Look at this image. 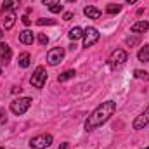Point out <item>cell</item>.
<instances>
[{
  "label": "cell",
  "mask_w": 149,
  "mask_h": 149,
  "mask_svg": "<svg viewBox=\"0 0 149 149\" xmlns=\"http://www.w3.org/2000/svg\"><path fill=\"white\" fill-rule=\"evenodd\" d=\"M114 111H116V102H114V101H106V102L99 104L94 111L90 113V116L87 118V121H85V130L90 132V130H94V128L104 125L113 114H114Z\"/></svg>",
  "instance_id": "1"
},
{
  "label": "cell",
  "mask_w": 149,
  "mask_h": 149,
  "mask_svg": "<svg viewBox=\"0 0 149 149\" xmlns=\"http://www.w3.org/2000/svg\"><path fill=\"white\" fill-rule=\"evenodd\" d=\"M127 59H128L127 52L121 50V49H116V50H113L111 52V56H109V59H108V64H109L111 70H116V68H120L121 64H125Z\"/></svg>",
  "instance_id": "2"
},
{
  "label": "cell",
  "mask_w": 149,
  "mask_h": 149,
  "mask_svg": "<svg viewBox=\"0 0 149 149\" xmlns=\"http://www.w3.org/2000/svg\"><path fill=\"white\" fill-rule=\"evenodd\" d=\"M31 106V99L30 97H21V99H14L10 102V111L14 114H24Z\"/></svg>",
  "instance_id": "3"
},
{
  "label": "cell",
  "mask_w": 149,
  "mask_h": 149,
  "mask_svg": "<svg viewBox=\"0 0 149 149\" xmlns=\"http://www.w3.org/2000/svg\"><path fill=\"white\" fill-rule=\"evenodd\" d=\"M52 141H54V139H52L50 134H40V135L33 137V139L30 141V148L31 149H45L52 144Z\"/></svg>",
  "instance_id": "4"
},
{
  "label": "cell",
  "mask_w": 149,
  "mask_h": 149,
  "mask_svg": "<svg viewBox=\"0 0 149 149\" xmlns=\"http://www.w3.org/2000/svg\"><path fill=\"white\" fill-rule=\"evenodd\" d=\"M45 81H47V71H45V68L38 66L37 70L33 71V76L30 78V83H31L35 88H43Z\"/></svg>",
  "instance_id": "5"
},
{
  "label": "cell",
  "mask_w": 149,
  "mask_h": 149,
  "mask_svg": "<svg viewBox=\"0 0 149 149\" xmlns=\"http://www.w3.org/2000/svg\"><path fill=\"white\" fill-rule=\"evenodd\" d=\"M99 31L94 28V26H88L83 30V47H92L94 43H97L99 40Z\"/></svg>",
  "instance_id": "6"
},
{
  "label": "cell",
  "mask_w": 149,
  "mask_h": 149,
  "mask_svg": "<svg viewBox=\"0 0 149 149\" xmlns=\"http://www.w3.org/2000/svg\"><path fill=\"white\" fill-rule=\"evenodd\" d=\"M63 59H64V49L63 47H56V49L49 50V54H47V63L50 66H57Z\"/></svg>",
  "instance_id": "7"
},
{
  "label": "cell",
  "mask_w": 149,
  "mask_h": 149,
  "mask_svg": "<svg viewBox=\"0 0 149 149\" xmlns=\"http://www.w3.org/2000/svg\"><path fill=\"white\" fill-rule=\"evenodd\" d=\"M146 125H149V106L146 108V111L142 114H139L135 120H134V128L135 130H142Z\"/></svg>",
  "instance_id": "8"
},
{
  "label": "cell",
  "mask_w": 149,
  "mask_h": 149,
  "mask_svg": "<svg viewBox=\"0 0 149 149\" xmlns=\"http://www.w3.org/2000/svg\"><path fill=\"white\" fill-rule=\"evenodd\" d=\"M10 57H12V49L5 42H2L0 43V64H9Z\"/></svg>",
  "instance_id": "9"
},
{
  "label": "cell",
  "mask_w": 149,
  "mask_h": 149,
  "mask_svg": "<svg viewBox=\"0 0 149 149\" xmlns=\"http://www.w3.org/2000/svg\"><path fill=\"white\" fill-rule=\"evenodd\" d=\"M83 14H85L88 19H99V17H101V10H99L97 7H94V5L85 7V9H83Z\"/></svg>",
  "instance_id": "10"
},
{
  "label": "cell",
  "mask_w": 149,
  "mask_h": 149,
  "mask_svg": "<svg viewBox=\"0 0 149 149\" xmlns=\"http://www.w3.org/2000/svg\"><path fill=\"white\" fill-rule=\"evenodd\" d=\"M148 30H149V23L148 21H137V23L132 24V31L137 33V35H139V33H146Z\"/></svg>",
  "instance_id": "11"
},
{
  "label": "cell",
  "mask_w": 149,
  "mask_h": 149,
  "mask_svg": "<svg viewBox=\"0 0 149 149\" xmlns=\"http://www.w3.org/2000/svg\"><path fill=\"white\" fill-rule=\"evenodd\" d=\"M19 5H21V2H19V0H3L2 9H3V10H7V12H14L16 9H19Z\"/></svg>",
  "instance_id": "12"
},
{
  "label": "cell",
  "mask_w": 149,
  "mask_h": 149,
  "mask_svg": "<svg viewBox=\"0 0 149 149\" xmlns=\"http://www.w3.org/2000/svg\"><path fill=\"white\" fill-rule=\"evenodd\" d=\"M33 40H35V37H33V33H31L30 30H24V31L19 33V42L24 43V45H31Z\"/></svg>",
  "instance_id": "13"
},
{
  "label": "cell",
  "mask_w": 149,
  "mask_h": 149,
  "mask_svg": "<svg viewBox=\"0 0 149 149\" xmlns=\"http://www.w3.org/2000/svg\"><path fill=\"white\" fill-rule=\"evenodd\" d=\"M137 59L141 63H149V43H144V47H141V50L137 52Z\"/></svg>",
  "instance_id": "14"
},
{
  "label": "cell",
  "mask_w": 149,
  "mask_h": 149,
  "mask_svg": "<svg viewBox=\"0 0 149 149\" xmlns=\"http://www.w3.org/2000/svg\"><path fill=\"white\" fill-rule=\"evenodd\" d=\"M14 23H16V14H14V12H9V14L5 16V19H3V28H5V30H10V28L14 26Z\"/></svg>",
  "instance_id": "15"
},
{
  "label": "cell",
  "mask_w": 149,
  "mask_h": 149,
  "mask_svg": "<svg viewBox=\"0 0 149 149\" xmlns=\"http://www.w3.org/2000/svg\"><path fill=\"white\" fill-rule=\"evenodd\" d=\"M68 37H70V40L76 42V40H80V38L83 37V30H81V28H78V26H74L73 30L68 33Z\"/></svg>",
  "instance_id": "16"
},
{
  "label": "cell",
  "mask_w": 149,
  "mask_h": 149,
  "mask_svg": "<svg viewBox=\"0 0 149 149\" xmlns=\"http://www.w3.org/2000/svg\"><path fill=\"white\" fill-rule=\"evenodd\" d=\"M17 63H19V66H21V68H28V66H30V54H28V52L19 54Z\"/></svg>",
  "instance_id": "17"
},
{
  "label": "cell",
  "mask_w": 149,
  "mask_h": 149,
  "mask_svg": "<svg viewBox=\"0 0 149 149\" xmlns=\"http://www.w3.org/2000/svg\"><path fill=\"white\" fill-rule=\"evenodd\" d=\"M74 74H76V71H74V70H68V71H64L63 74H59L57 81H59V83H63V81H68V80L74 78Z\"/></svg>",
  "instance_id": "18"
},
{
  "label": "cell",
  "mask_w": 149,
  "mask_h": 149,
  "mask_svg": "<svg viewBox=\"0 0 149 149\" xmlns=\"http://www.w3.org/2000/svg\"><path fill=\"white\" fill-rule=\"evenodd\" d=\"M106 10H108V14H118V12L121 10V5H118V3H109V5L106 7Z\"/></svg>",
  "instance_id": "19"
},
{
  "label": "cell",
  "mask_w": 149,
  "mask_h": 149,
  "mask_svg": "<svg viewBox=\"0 0 149 149\" xmlns=\"http://www.w3.org/2000/svg\"><path fill=\"white\" fill-rule=\"evenodd\" d=\"M49 10H50V12H54V14L61 12V10H63V5H61V2H54V3H50V5H49Z\"/></svg>",
  "instance_id": "20"
},
{
  "label": "cell",
  "mask_w": 149,
  "mask_h": 149,
  "mask_svg": "<svg viewBox=\"0 0 149 149\" xmlns=\"http://www.w3.org/2000/svg\"><path fill=\"white\" fill-rule=\"evenodd\" d=\"M134 76L139 78V80H149V73L142 71V70H135V71H134Z\"/></svg>",
  "instance_id": "21"
},
{
  "label": "cell",
  "mask_w": 149,
  "mask_h": 149,
  "mask_svg": "<svg viewBox=\"0 0 149 149\" xmlns=\"http://www.w3.org/2000/svg\"><path fill=\"white\" fill-rule=\"evenodd\" d=\"M139 42H141V37H139V35H135V37H128V38H127V45H128V47H134V45H137Z\"/></svg>",
  "instance_id": "22"
},
{
  "label": "cell",
  "mask_w": 149,
  "mask_h": 149,
  "mask_svg": "<svg viewBox=\"0 0 149 149\" xmlns=\"http://www.w3.org/2000/svg\"><path fill=\"white\" fill-rule=\"evenodd\" d=\"M37 24H40V26H45V24H56V21L54 19H45V17H40L37 21Z\"/></svg>",
  "instance_id": "23"
},
{
  "label": "cell",
  "mask_w": 149,
  "mask_h": 149,
  "mask_svg": "<svg viewBox=\"0 0 149 149\" xmlns=\"http://www.w3.org/2000/svg\"><path fill=\"white\" fill-rule=\"evenodd\" d=\"M38 43H40V45H47V43H49V37L43 35V33H38Z\"/></svg>",
  "instance_id": "24"
},
{
  "label": "cell",
  "mask_w": 149,
  "mask_h": 149,
  "mask_svg": "<svg viewBox=\"0 0 149 149\" xmlns=\"http://www.w3.org/2000/svg\"><path fill=\"white\" fill-rule=\"evenodd\" d=\"M21 19H23V23H24V24H26V26H30V24H31V19H30V17H28V16H23V17H21Z\"/></svg>",
  "instance_id": "25"
},
{
  "label": "cell",
  "mask_w": 149,
  "mask_h": 149,
  "mask_svg": "<svg viewBox=\"0 0 149 149\" xmlns=\"http://www.w3.org/2000/svg\"><path fill=\"white\" fill-rule=\"evenodd\" d=\"M59 149H71V144H70V142H63V144L59 146Z\"/></svg>",
  "instance_id": "26"
},
{
  "label": "cell",
  "mask_w": 149,
  "mask_h": 149,
  "mask_svg": "<svg viewBox=\"0 0 149 149\" xmlns=\"http://www.w3.org/2000/svg\"><path fill=\"white\" fill-rule=\"evenodd\" d=\"M71 19H73V14L71 12H66L64 14V21H71Z\"/></svg>",
  "instance_id": "27"
},
{
  "label": "cell",
  "mask_w": 149,
  "mask_h": 149,
  "mask_svg": "<svg viewBox=\"0 0 149 149\" xmlns=\"http://www.w3.org/2000/svg\"><path fill=\"white\" fill-rule=\"evenodd\" d=\"M21 90H23L21 87H12V90H10V92H12V94H21Z\"/></svg>",
  "instance_id": "28"
},
{
  "label": "cell",
  "mask_w": 149,
  "mask_h": 149,
  "mask_svg": "<svg viewBox=\"0 0 149 149\" xmlns=\"http://www.w3.org/2000/svg\"><path fill=\"white\" fill-rule=\"evenodd\" d=\"M7 121V118L3 116V111H0V123H5Z\"/></svg>",
  "instance_id": "29"
},
{
  "label": "cell",
  "mask_w": 149,
  "mask_h": 149,
  "mask_svg": "<svg viewBox=\"0 0 149 149\" xmlns=\"http://www.w3.org/2000/svg\"><path fill=\"white\" fill-rule=\"evenodd\" d=\"M125 2H127V3H130V5H132V3H135V2H139V0H125Z\"/></svg>",
  "instance_id": "30"
},
{
  "label": "cell",
  "mask_w": 149,
  "mask_h": 149,
  "mask_svg": "<svg viewBox=\"0 0 149 149\" xmlns=\"http://www.w3.org/2000/svg\"><path fill=\"white\" fill-rule=\"evenodd\" d=\"M3 37V31H2V30H0V38Z\"/></svg>",
  "instance_id": "31"
},
{
  "label": "cell",
  "mask_w": 149,
  "mask_h": 149,
  "mask_svg": "<svg viewBox=\"0 0 149 149\" xmlns=\"http://www.w3.org/2000/svg\"><path fill=\"white\" fill-rule=\"evenodd\" d=\"M68 2H76V0H68Z\"/></svg>",
  "instance_id": "32"
},
{
  "label": "cell",
  "mask_w": 149,
  "mask_h": 149,
  "mask_svg": "<svg viewBox=\"0 0 149 149\" xmlns=\"http://www.w3.org/2000/svg\"><path fill=\"white\" fill-rule=\"evenodd\" d=\"M0 74H2V70H0Z\"/></svg>",
  "instance_id": "33"
},
{
  "label": "cell",
  "mask_w": 149,
  "mask_h": 149,
  "mask_svg": "<svg viewBox=\"0 0 149 149\" xmlns=\"http://www.w3.org/2000/svg\"><path fill=\"white\" fill-rule=\"evenodd\" d=\"M144 149H149V148H144Z\"/></svg>",
  "instance_id": "34"
},
{
  "label": "cell",
  "mask_w": 149,
  "mask_h": 149,
  "mask_svg": "<svg viewBox=\"0 0 149 149\" xmlns=\"http://www.w3.org/2000/svg\"><path fill=\"white\" fill-rule=\"evenodd\" d=\"M0 149H3V148H0Z\"/></svg>",
  "instance_id": "35"
}]
</instances>
